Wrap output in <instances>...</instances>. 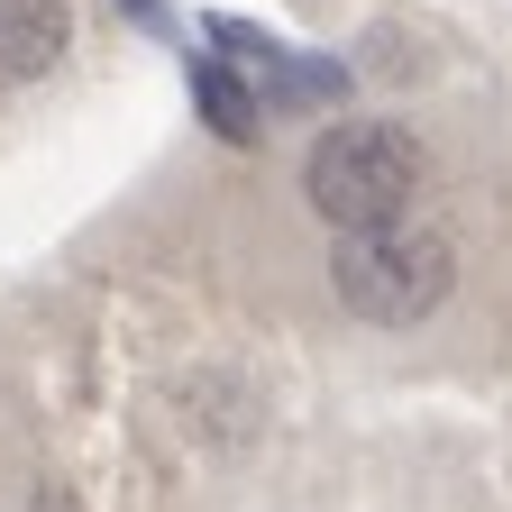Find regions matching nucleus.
<instances>
[{
	"label": "nucleus",
	"mask_w": 512,
	"mask_h": 512,
	"mask_svg": "<svg viewBox=\"0 0 512 512\" xmlns=\"http://www.w3.org/2000/svg\"><path fill=\"white\" fill-rule=\"evenodd\" d=\"M302 192H311V211L330 220L339 238L403 220L412 192H421V147H412V128H394V119H339V128H320V147H311V165H302Z\"/></svg>",
	"instance_id": "nucleus-1"
},
{
	"label": "nucleus",
	"mask_w": 512,
	"mask_h": 512,
	"mask_svg": "<svg viewBox=\"0 0 512 512\" xmlns=\"http://www.w3.org/2000/svg\"><path fill=\"white\" fill-rule=\"evenodd\" d=\"M330 284H339V302L357 320H375V330H412V320H430L448 302L458 256H448V238L421 229V220H384V229H348L339 238Z\"/></svg>",
	"instance_id": "nucleus-2"
},
{
	"label": "nucleus",
	"mask_w": 512,
	"mask_h": 512,
	"mask_svg": "<svg viewBox=\"0 0 512 512\" xmlns=\"http://www.w3.org/2000/svg\"><path fill=\"white\" fill-rule=\"evenodd\" d=\"M220 55L238 64L256 92H275V101H339V92H348V74H339V64H302V55L266 46L256 28H220Z\"/></svg>",
	"instance_id": "nucleus-3"
},
{
	"label": "nucleus",
	"mask_w": 512,
	"mask_h": 512,
	"mask_svg": "<svg viewBox=\"0 0 512 512\" xmlns=\"http://www.w3.org/2000/svg\"><path fill=\"white\" fill-rule=\"evenodd\" d=\"M64 37H74V10H64V0H0V92L55 74Z\"/></svg>",
	"instance_id": "nucleus-4"
},
{
	"label": "nucleus",
	"mask_w": 512,
	"mask_h": 512,
	"mask_svg": "<svg viewBox=\"0 0 512 512\" xmlns=\"http://www.w3.org/2000/svg\"><path fill=\"white\" fill-rule=\"evenodd\" d=\"M192 101H202V119L220 128L229 147H256V138H266V92H256L229 55L220 64H192Z\"/></svg>",
	"instance_id": "nucleus-5"
}]
</instances>
